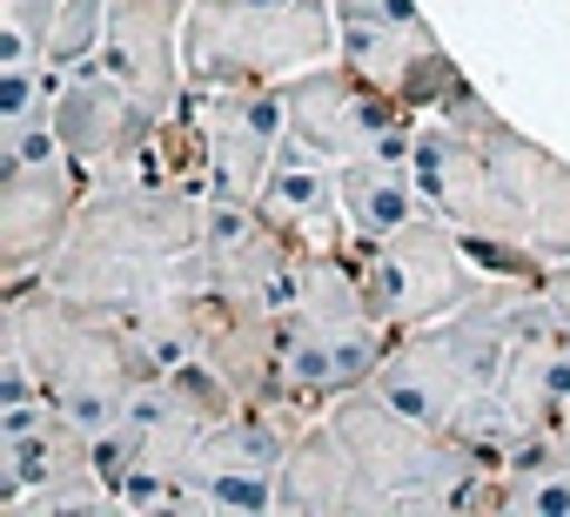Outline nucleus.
I'll list each match as a JSON object with an SVG mask.
<instances>
[{
	"label": "nucleus",
	"instance_id": "f257e3e1",
	"mask_svg": "<svg viewBox=\"0 0 570 517\" xmlns=\"http://www.w3.org/2000/svg\"><path fill=\"white\" fill-rule=\"evenodd\" d=\"M416 182L483 276H537L570 263V162L503 121L483 88H456L416 121Z\"/></svg>",
	"mask_w": 570,
	"mask_h": 517
},
{
	"label": "nucleus",
	"instance_id": "20e7f679",
	"mask_svg": "<svg viewBox=\"0 0 570 517\" xmlns=\"http://www.w3.org/2000/svg\"><path fill=\"white\" fill-rule=\"evenodd\" d=\"M282 330V397H289L303 417H323L336 397L376 383L396 330L370 310L350 248L336 255H303L296 283L275 310Z\"/></svg>",
	"mask_w": 570,
	"mask_h": 517
},
{
	"label": "nucleus",
	"instance_id": "1a4fd4ad",
	"mask_svg": "<svg viewBox=\"0 0 570 517\" xmlns=\"http://www.w3.org/2000/svg\"><path fill=\"white\" fill-rule=\"evenodd\" d=\"M275 88H282V115H289V142L309 148V155H323V162H336V168L376 155L390 135H403V128L423 121L396 95H383L376 81H363L350 61H316V68L275 81Z\"/></svg>",
	"mask_w": 570,
	"mask_h": 517
},
{
	"label": "nucleus",
	"instance_id": "dca6fc26",
	"mask_svg": "<svg viewBox=\"0 0 570 517\" xmlns=\"http://www.w3.org/2000/svg\"><path fill=\"white\" fill-rule=\"evenodd\" d=\"M255 208L289 235L303 255H336V248L356 242L350 208H343V168L323 162V155H309V148H296V142H282V155H275Z\"/></svg>",
	"mask_w": 570,
	"mask_h": 517
},
{
	"label": "nucleus",
	"instance_id": "39448f33",
	"mask_svg": "<svg viewBox=\"0 0 570 517\" xmlns=\"http://www.w3.org/2000/svg\"><path fill=\"white\" fill-rule=\"evenodd\" d=\"M336 423V437L350 443L363 484H370V504L376 517H436V510H463L476 477L490 470L470 443L416 423L410 410H396L376 383L336 397L323 410Z\"/></svg>",
	"mask_w": 570,
	"mask_h": 517
},
{
	"label": "nucleus",
	"instance_id": "b1692460",
	"mask_svg": "<svg viewBox=\"0 0 570 517\" xmlns=\"http://www.w3.org/2000/svg\"><path fill=\"white\" fill-rule=\"evenodd\" d=\"M543 443H570V397L557 403V417H550V430H543Z\"/></svg>",
	"mask_w": 570,
	"mask_h": 517
},
{
	"label": "nucleus",
	"instance_id": "0eeeda50",
	"mask_svg": "<svg viewBox=\"0 0 570 517\" xmlns=\"http://www.w3.org/2000/svg\"><path fill=\"white\" fill-rule=\"evenodd\" d=\"M95 175L61 148L55 115L0 128V283H28L68 242Z\"/></svg>",
	"mask_w": 570,
	"mask_h": 517
},
{
	"label": "nucleus",
	"instance_id": "4468645a",
	"mask_svg": "<svg viewBox=\"0 0 570 517\" xmlns=\"http://www.w3.org/2000/svg\"><path fill=\"white\" fill-rule=\"evenodd\" d=\"M336 61H350L363 81H376L383 95H396L416 115H436L470 75L456 68V55L443 48V35L430 28V14H403V21H370V28H343Z\"/></svg>",
	"mask_w": 570,
	"mask_h": 517
},
{
	"label": "nucleus",
	"instance_id": "4be33fe9",
	"mask_svg": "<svg viewBox=\"0 0 570 517\" xmlns=\"http://www.w3.org/2000/svg\"><path fill=\"white\" fill-rule=\"evenodd\" d=\"M537 296H543V310L570 330V263H550V270H537Z\"/></svg>",
	"mask_w": 570,
	"mask_h": 517
},
{
	"label": "nucleus",
	"instance_id": "a211bd4d",
	"mask_svg": "<svg viewBox=\"0 0 570 517\" xmlns=\"http://www.w3.org/2000/svg\"><path fill=\"white\" fill-rule=\"evenodd\" d=\"M202 363L242 403H289V397H282V330H275V310H262V303H215L208 296Z\"/></svg>",
	"mask_w": 570,
	"mask_h": 517
},
{
	"label": "nucleus",
	"instance_id": "ddd939ff",
	"mask_svg": "<svg viewBox=\"0 0 570 517\" xmlns=\"http://www.w3.org/2000/svg\"><path fill=\"white\" fill-rule=\"evenodd\" d=\"M188 8L195 0H108V35H101V55H95L161 121L188 101V55H181Z\"/></svg>",
	"mask_w": 570,
	"mask_h": 517
},
{
	"label": "nucleus",
	"instance_id": "9b49d317",
	"mask_svg": "<svg viewBox=\"0 0 570 517\" xmlns=\"http://www.w3.org/2000/svg\"><path fill=\"white\" fill-rule=\"evenodd\" d=\"M188 115L202 135V195L255 202L289 142L282 88H188Z\"/></svg>",
	"mask_w": 570,
	"mask_h": 517
},
{
	"label": "nucleus",
	"instance_id": "9d476101",
	"mask_svg": "<svg viewBox=\"0 0 570 517\" xmlns=\"http://www.w3.org/2000/svg\"><path fill=\"white\" fill-rule=\"evenodd\" d=\"M309 417L289 403H235L208 443L195 450L188 477L208 504V517L235 510V517H275V484H282V457H289L296 430Z\"/></svg>",
	"mask_w": 570,
	"mask_h": 517
},
{
	"label": "nucleus",
	"instance_id": "f8f14e48",
	"mask_svg": "<svg viewBox=\"0 0 570 517\" xmlns=\"http://www.w3.org/2000/svg\"><path fill=\"white\" fill-rule=\"evenodd\" d=\"M303 248L282 235L255 202H215L202 195V283L215 303H262L282 310L296 283Z\"/></svg>",
	"mask_w": 570,
	"mask_h": 517
},
{
	"label": "nucleus",
	"instance_id": "7ed1b4c3",
	"mask_svg": "<svg viewBox=\"0 0 570 517\" xmlns=\"http://www.w3.org/2000/svg\"><path fill=\"white\" fill-rule=\"evenodd\" d=\"M0 343H14L35 363V377L55 397V410L75 417L88 437L121 423L128 397L148 383V363L128 343V330L115 316L48 290L41 276L0 283Z\"/></svg>",
	"mask_w": 570,
	"mask_h": 517
},
{
	"label": "nucleus",
	"instance_id": "f03ea898",
	"mask_svg": "<svg viewBox=\"0 0 570 517\" xmlns=\"http://www.w3.org/2000/svg\"><path fill=\"white\" fill-rule=\"evenodd\" d=\"M48 290L128 323L155 303L175 296H208L202 283V188L148 175V168H115L95 175L68 242L41 270Z\"/></svg>",
	"mask_w": 570,
	"mask_h": 517
},
{
	"label": "nucleus",
	"instance_id": "5701e85b",
	"mask_svg": "<svg viewBox=\"0 0 570 517\" xmlns=\"http://www.w3.org/2000/svg\"><path fill=\"white\" fill-rule=\"evenodd\" d=\"M55 8H61V0H8V21H14V28H28V35L41 41V28H48V14H55Z\"/></svg>",
	"mask_w": 570,
	"mask_h": 517
},
{
	"label": "nucleus",
	"instance_id": "6ab92c4d",
	"mask_svg": "<svg viewBox=\"0 0 570 517\" xmlns=\"http://www.w3.org/2000/svg\"><path fill=\"white\" fill-rule=\"evenodd\" d=\"M343 208H350V228L370 235V242L410 228L416 215H430L423 182H416V128L390 135L376 155H363V162L343 168Z\"/></svg>",
	"mask_w": 570,
	"mask_h": 517
},
{
	"label": "nucleus",
	"instance_id": "6e6552de",
	"mask_svg": "<svg viewBox=\"0 0 570 517\" xmlns=\"http://www.w3.org/2000/svg\"><path fill=\"white\" fill-rule=\"evenodd\" d=\"M350 263H356V283H363L370 310L390 330L436 323V316H450L456 303H470L483 290V270L470 263L463 235L443 215H416L410 228L376 235V242L356 235L350 242Z\"/></svg>",
	"mask_w": 570,
	"mask_h": 517
},
{
	"label": "nucleus",
	"instance_id": "2eb2a0df",
	"mask_svg": "<svg viewBox=\"0 0 570 517\" xmlns=\"http://www.w3.org/2000/svg\"><path fill=\"white\" fill-rule=\"evenodd\" d=\"M155 128H161V115H155L128 81H115L101 61L75 68V75L61 81V95H55V135H61V148H68L88 175L128 168V162L148 148Z\"/></svg>",
	"mask_w": 570,
	"mask_h": 517
},
{
	"label": "nucleus",
	"instance_id": "412c9836",
	"mask_svg": "<svg viewBox=\"0 0 570 517\" xmlns=\"http://www.w3.org/2000/svg\"><path fill=\"white\" fill-rule=\"evenodd\" d=\"M343 28H370V21H403V14H423L416 0H330Z\"/></svg>",
	"mask_w": 570,
	"mask_h": 517
},
{
	"label": "nucleus",
	"instance_id": "423d86ee",
	"mask_svg": "<svg viewBox=\"0 0 570 517\" xmlns=\"http://www.w3.org/2000/svg\"><path fill=\"white\" fill-rule=\"evenodd\" d=\"M343 21L330 0H195L181 55L188 88H275L316 61H336Z\"/></svg>",
	"mask_w": 570,
	"mask_h": 517
},
{
	"label": "nucleus",
	"instance_id": "aec40b11",
	"mask_svg": "<svg viewBox=\"0 0 570 517\" xmlns=\"http://www.w3.org/2000/svg\"><path fill=\"white\" fill-rule=\"evenodd\" d=\"M101 35H108V0H61L35 48H41V61L55 75H75V68H88L101 55Z\"/></svg>",
	"mask_w": 570,
	"mask_h": 517
},
{
	"label": "nucleus",
	"instance_id": "f3484780",
	"mask_svg": "<svg viewBox=\"0 0 570 517\" xmlns=\"http://www.w3.org/2000/svg\"><path fill=\"white\" fill-rule=\"evenodd\" d=\"M275 517H376L370 484L330 417H309L296 430L289 457H282V484H275Z\"/></svg>",
	"mask_w": 570,
	"mask_h": 517
}]
</instances>
